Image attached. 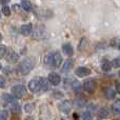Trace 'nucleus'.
<instances>
[{
    "instance_id": "nucleus-20",
    "label": "nucleus",
    "mask_w": 120,
    "mask_h": 120,
    "mask_svg": "<svg viewBox=\"0 0 120 120\" xmlns=\"http://www.w3.org/2000/svg\"><path fill=\"white\" fill-rule=\"evenodd\" d=\"M21 6H22L23 8H24L25 11H31V8H32V4H31V2H29V1H22V3H21Z\"/></svg>"
},
{
    "instance_id": "nucleus-31",
    "label": "nucleus",
    "mask_w": 120,
    "mask_h": 120,
    "mask_svg": "<svg viewBox=\"0 0 120 120\" xmlns=\"http://www.w3.org/2000/svg\"><path fill=\"white\" fill-rule=\"evenodd\" d=\"M118 75H119V77H120V71H119V73H118Z\"/></svg>"
},
{
    "instance_id": "nucleus-11",
    "label": "nucleus",
    "mask_w": 120,
    "mask_h": 120,
    "mask_svg": "<svg viewBox=\"0 0 120 120\" xmlns=\"http://www.w3.org/2000/svg\"><path fill=\"white\" fill-rule=\"evenodd\" d=\"M19 59V56L17 53H15L14 51H11L8 54V57H6V60H8L10 63H16Z\"/></svg>"
},
{
    "instance_id": "nucleus-5",
    "label": "nucleus",
    "mask_w": 120,
    "mask_h": 120,
    "mask_svg": "<svg viewBox=\"0 0 120 120\" xmlns=\"http://www.w3.org/2000/svg\"><path fill=\"white\" fill-rule=\"evenodd\" d=\"M59 110L60 112L64 113V114H68L72 110V102L70 100H64L59 104Z\"/></svg>"
},
{
    "instance_id": "nucleus-28",
    "label": "nucleus",
    "mask_w": 120,
    "mask_h": 120,
    "mask_svg": "<svg viewBox=\"0 0 120 120\" xmlns=\"http://www.w3.org/2000/svg\"><path fill=\"white\" fill-rule=\"evenodd\" d=\"M6 84V80L3 76H0V87H4Z\"/></svg>"
},
{
    "instance_id": "nucleus-14",
    "label": "nucleus",
    "mask_w": 120,
    "mask_h": 120,
    "mask_svg": "<svg viewBox=\"0 0 120 120\" xmlns=\"http://www.w3.org/2000/svg\"><path fill=\"white\" fill-rule=\"evenodd\" d=\"M104 95L109 99H115V97H116V91L114 89H112V87H108V89L104 90Z\"/></svg>"
},
{
    "instance_id": "nucleus-30",
    "label": "nucleus",
    "mask_w": 120,
    "mask_h": 120,
    "mask_svg": "<svg viewBox=\"0 0 120 120\" xmlns=\"http://www.w3.org/2000/svg\"><path fill=\"white\" fill-rule=\"evenodd\" d=\"M25 120H33V118H32V117H30V116H29V117H27V118L25 119Z\"/></svg>"
},
{
    "instance_id": "nucleus-25",
    "label": "nucleus",
    "mask_w": 120,
    "mask_h": 120,
    "mask_svg": "<svg viewBox=\"0 0 120 120\" xmlns=\"http://www.w3.org/2000/svg\"><path fill=\"white\" fill-rule=\"evenodd\" d=\"M2 13H3L4 16H10L11 15V10L8 5H3L2 6Z\"/></svg>"
},
{
    "instance_id": "nucleus-7",
    "label": "nucleus",
    "mask_w": 120,
    "mask_h": 120,
    "mask_svg": "<svg viewBox=\"0 0 120 120\" xmlns=\"http://www.w3.org/2000/svg\"><path fill=\"white\" fill-rule=\"evenodd\" d=\"M48 80H49V82H50L51 84H53V85L56 86V85H58L60 83L61 78H60L59 74H57V73H51V74L49 75V77H48Z\"/></svg>"
},
{
    "instance_id": "nucleus-21",
    "label": "nucleus",
    "mask_w": 120,
    "mask_h": 120,
    "mask_svg": "<svg viewBox=\"0 0 120 120\" xmlns=\"http://www.w3.org/2000/svg\"><path fill=\"white\" fill-rule=\"evenodd\" d=\"M8 111H5V110L0 111V120H8Z\"/></svg>"
},
{
    "instance_id": "nucleus-1",
    "label": "nucleus",
    "mask_w": 120,
    "mask_h": 120,
    "mask_svg": "<svg viewBox=\"0 0 120 120\" xmlns=\"http://www.w3.org/2000/svg\"><path fill=\"white\" fill-rule=\"evenodd\" d=\"M35 66V59L33 57H27V58L23 59L22 61L19 63L18 65V71L20 74L22 75H27Z\"/></svg>"
},
{
    "instance_id": "nucleus-32",
    "label": "nucleus",
    "mask_w": 120,
    "mask_h": 120,
    "mask_svg": "<svg viewBox=\"0 0 120 120\" xmlns=\"http://www.w3.org/2000/svg\"><path fill=\"white\" fill-rule=\"evenodd\" d=\"M0 68H1V63H0Z\"/></svg>"
},
{
    "instance_id": "nucleus-13",
    "label": "nucleus",
    "mask_w": 120,
    "mask_h": 120,
    "mask_svg": "<svg viewBox=\"0 0 120 120\" xmlns=\"http://www.w3.org/2000/svg\"><path fill=\"white\" fill-rule=\"evenodd\" d=\"M97 115H98V118L99 119H106L110 116V112H109V110L106 108H102L98 111Z\"/></svg>"
},
{
    "instance_id": "nucleus-19",
    "label": "nucleus",
    "mask_w": 120,
    "mask_h": 120,
    "mask_svg": "<svg viewBox=\"0 0 120 120\" xmlns=\"http://www.w3.org/2000/svg\"><path fill=\"white\" fill-rule=\"evenodd\" d=\"M101 68H102V71H104V72H109V71H111V68H112V63L109 61H103L102 62Z\"/></svg>"
},
{
    "instance_id": "nucleus-23",
    "label": "nucleus",
    "mask_w": 120,
    "mask_h": 120,
    "mask_svg": "<svg viewBox=\"0 0 120 120\" xmlns=\"http://www.w3.org/2000/svg\"><path fill=\"white\" fill-rule=\"evenodd\" d=\"M44 63L46 65H52V54H48L44 57Z\"/></svg>"
},
{
    "instance_id": "nucleus-22",
    "label": "nucleus",
    "mask_w": 120,
    "mask_h": 120,
    "mask_svg": "<svg viewBox=\"0 0 120 120\" xmlns=\"http://www.w3.org/2000/svg\"><path fill=\"white\" fill-rule=\"evenodd\" d=\"M34 110V105L32 103H26L24 105V111L27 113V114H30V113H32Z\"/></svg>"
},
{
    "instance_id": "nucleus-27",
    "label": "nucleus",
    "mask_w": 120,
    "mask_h": 120,
    "mask_svg": "<svg viewBox=\"0 0 120 120\" xmlns=\"http://www.w3.org/2000/svg\"><path fill=\"white\" fill-rule=\"evenodd\" d=\"M5 54H6V48L4 45H0V58H2Z\"/></svg>"
},
{
    "instance_id": "nucleus-26",
    "label": "nucleus",
    "mask_w": 120,
    "mask_h": 120,
    "mask_svg": "<svg viewBox=\"0 0 120 120\" xmlns=\"http://www.w3.org/2000/svg\"><path fill=\"white\" fill-rule=\"evenodd\" d=\"M112 66L113 68H120V56L115 58L112 61Z\"/></svg>"
},
{
    "instance_id": "nucleus-29",
    "label": "nucleus",
    "mask_w": 120,
    "mask_h": 120,
    "mask_svg": "<svg viewBox=\"0 0 120 120\" xmlns=\"http://www.w3.org/2000/svg\"><path fill=\"white\" fill-rule=\"evenodd\" d=\"M116 92L118 94H120V83H117L116 84Z\"/></svg>"
},
{
    "instance_id": "nucleus-17",
    "label": "nucleus",
    "mask_w": 120,
    "mask_h": 120,
    "mask_svg": "<svg viewBox=\"0 0 120 120\" xmlns=\"http://www.w3.org/2000/svg\"><path fill=\"white\" fill-rule=\"evenodd\" d=\"M48 79L45 78H40V87L41 91H48L49 90V82Z\"/></svg>"
},
{
    "instance_id": "nucleus-24",
    "label": "nucleus",
    "mask_w": 120,
    "mask_h": 120,
    "mask_svg": "<svg viewBox=\"0 0 120 120\" xmlns=\"http://www.w3.org/2000/svg\"><path fill=\"white\" fill-rule=\"evenodd\" d=\"M81 119L82 120H92V115L90 112H84L81 115Z\"/></svg>"
},
{
    "instance_id": "nucleus-16",
    "label": "nucleus",
    "mask_w": 120,
    "mask_h": 120,
    "mask_svg": "<svg viewBox=\"0 0 120 120\" xmlns=\"http://www.w3.org/2000/svg\"><path fill=\"white\" fill-rule=\"evenodd\" d=\"M72 68H73V60L68 59L65 62H64V64H63V66H62L61 71L63 73H66V72H68V71H70Z\"/></svg>"
},
{
    "instance_id": "nucleus-4",
    "label": "nucleus",
    "mask_w": 120,
    "mask_h": 120,
    "mask_svg": "<svg viewBox=\"0 0 120 120\" xmlns=\"http://www.w3.org/2000/svg\"><path fill=\"white\" fill-rule=\"evenodd\" d=\"M83 89L85 92L87 93H94V91L96 90V82L93 79H89V80H85L83 83Z\"/></svg>"
},
{
    "instance_id": "nucleus-8",
    "label": "nucleus",
    "mask_w": 120,
    "mask_h": 120,
    "mask_svg": "<svg viewBox=\"0 0 120 120\" xmlns=\"http://www.w3.org/2000/svg\"><path fill=\"white\" fill-rule=\"evenodd\" d=\"M75 74L78 77H85L91 74V70L87 68H84V66H80V68H78L75 71Z\"/></svg>"
},
{
    "instance_id": "nucleus-3",
    "label": "nucleus",
    "mask_w": 120,
    "mask_h": 120,
    "mask_svg": "<svg viewBox=\"0 0 120 120\" xmlns=\"http://www.w3.org/2000/svg\"><path fill=\"white\" fill-rule=\"evenodd\" d=\"M29 90L32 93H37V92L41 91V87H40V79H32L29 82Z\"/></svg>"
},
{
    "instance_id": "nucleus-9",
    "label": "nucleus",
    "mask_w": 120,
    "mask_h": 120,
    "mask_svg": "<svg viewBox=\"0 0 120 120\" xmlns=\"http://www.w3.org/2000/svg\"><path fill=\"white\" fill-rule=\"evenodd\" d=\"M32 30H33V25L32 23H26V24H23L20 27V33L23 36H29L32 33Z\"/></svg>"
},
{
    "instance_id": "nucleus-10",
    "label": "nucleus",
    "mask_w": 120,
    "mask_h": 120,
    "mask_svg": "<svg viewBox=\"0 0 120 120\" xmlns=\"http://www.w3.org/2000/svg\"><path fill=\"white\" fill-rule=\"evenodd\" d=\"M6 105H8V108H10V110L12 111L13 113H15V114H16V113H19L20 110H21L20 105H19V103L16 101V100L13 101V102H10V103H6Z\"/></svg>"
},
{
    "instance_id": "nucleus-33",
    "label": "nucleus",
    "mask_w": 120,
    "mask_h": 120,
    "mask_svg": "<svg viewBox=\"0 0 120 120\" xmlns=\"http://www.w3.org/2000/svg\"><path fill=\"white\" fill-rule=\"evenodd\" d=\"M119 50H120V44H119Z\"/></svg>"
},
{
    "instance_id": "nucleus-18",
    "label": "nucleus",
    "mask_w": 120,
    "mask_h": 120,
    "mask_svg": "<svg viewBox=\"0 0 120 120\" xmlns=\"http://www.w3.org/2000/svg\"><path fill=\"white\" fill-rule=\"evenodd\" d=\"M2 99H3V101L5 102V104L6 103H10V102H13V101H15V100H16L14 96L10 95V94H3V95H2Z\"/></svg>"
},
{
    "instance_id": "nucleus-34",
    "label": "nucleus",
    "mask_w": 120,
    "mask_h": 120,
    "mask_svg": "<svg viewBox=\"0 0 120 120\" xmlns=\"http://www.w3.org/2000/svg\"><path fill=\"white\" fill-rule=\"evenodd\" d=\"M0 16H1V12H0Z\"/></svg>"
},
{
    "instance_id": "nucleus-12",
    "label": "nucleus",
    "mask_w": 120,
    "mask_h": 120,
    "mask_svg": "<svg viewBox=\"0 0 120 120\" xmlns=\"http://www.w3.org/2000/svg\"><path fill=\"white\" fill-rule=\"evenodd\" d=\"M62 51L66 56H73L74 54V50H73V46L70 43H64L62 45Z\"/></svg>"
},
{
    "instance_id": "nucleus-15",
    "label": "nucleus",
    "mask_w": 120,
    "mask_h": 120,
    "mask_svg": "<svg viewBox=\"0 0 120 120\" xmlns=\"http://www.w3.org/2000/svg\"><path fill=\"white\" fill-rule=\"evenodd\" d=\"M112 112L114 115H119L120 114V99L115 100V102L112 105Z\"/></svg>"
},
{
    "instance_id": "nucleus-2",
    "label": "nucleus",
    "mask_w": 120,
    "mask_h": 120,
    "mask_svg": "<svg viewBox=\"0 0 120 120\" xmlns=\"http://www.w3.org/2000/svg\"><path fill=\"white\" fill-rule=\"evenodd\" d=\"M12 93L14 95L15 98H18V99H21L23 98L25 95H26V87L24 85H15V86L12 87Z\"/></svg>"
},
{
    "instance_id": "nucleus-6",
    "label": "nucleus",
    "mask_w": 120,
    "mask_h": 120,
    "mask_svg": "<svg viewBox=\"0 0 120 120\" xmlns=\"http://www.w3.org/2000/svg\"><path fill=\"white\" fill-rule=\"evenodd\" d=\"M62 63V56L59 52L53 53L52 54V65L54 68H59Z\"/></svg>"
}]
</instances>
